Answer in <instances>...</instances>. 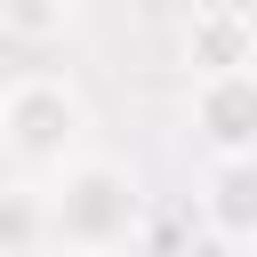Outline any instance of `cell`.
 <instances>
[{
  "instance_id": "obj_1",
  "label": "cell",
  "mask_w": 257,
  "mask_h": 257,
  "mask_svg": "<svg viewBox=\"0 0 257 257\" xmlns=\"http://www.w3.org/2000/svg\"><path fill=\"white\" fill-rule=\"evenodd\" d=\"M72 128H80V104H72L64 80H16L8 104H0V137H8L24 161H56V153L72 145Z\"/></svg>"
},
{
  "instance_id": "obj_2",
  "label": "cell",
  "mask_w": 257,
  "mask_h": 257,
  "mask_svg": "<svg viewBox=\"0 0 257 257\" xmlns=\"http://www.w3.org/2000/svg\"><path fill=\"white\" fill-rule=\"evenodd\" d=\"M128 209H137V201H128V177H120V169H80L72 193H64L56 209H40V225H56V233H72V241L96 249V241H112V233L128 225Z\"/></svg>"
},
{
  "instance_id": "obj_3",
  "label": "cell",
  "mask_w": 257,
  "mask_h": 257,
  "mask_svg": "<svg viewBox=\"0 0 257 257\" xmlns=\"http://www.w3.org/2000/svg\"><path fill=\"white\" fill-rule=\"evenodd\" d=\"M241 112H249V80H241V72H217V88H209V120H217V145H225V153L241 145Z\"/></svg>"
},
{
  "instance_id": "obj_4",
  "label": "cell",
  "mask_w": 257,
  "mask_h": 257,
  "mask_svg": "<svg viewBox=\"0 0 257 257\" xmlns=\"http://www.w3.org/2000/svg\"><path fill=\"white\" fill-rule=\"evenodd\" d=\"M64 16H72V0H0V24H8V32H24V40L64 32Z\"/></svg>"
},
{
  "instance_id": "obj_5",
  "label": "cell",
  "mask_w": 257,
  "mask_h": 257,
  "mask_svg": "<svg viewBox=\"0 0 257 257\" xmlns=\"http://www.w3.org/2000/svg\"><path fill=\"white\" fill-rule=\"evenodd\" d=\"M40 233H48V225H40V201H32V193H0V249L24 257Z\"/></svg>"
}]
</instances>
